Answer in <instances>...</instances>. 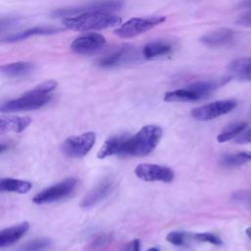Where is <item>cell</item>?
<instances>
[{
    "label": "cell",
    "mask_w": 251,
    "mask_h": 251,
    "mask_svg": "<svg viewBox=\"0 0 251 251\" xmlns=\"http://www.w3.org/2000/svg\"><path fill=\"white\" fill-rule=\"evenodd\" d=\"M57 87L55 80L45 81L36 87L25 92L21 97L3 102L0 106L1 112H19L35 110L45 106L51 99V92Z\"/></svg>",
    "instance_id": "1"
},
{
    "label": "cell",
    "mask_w": 251,
    "mask_h": 251,
    "mask_svg": "<svg viewBox=\"0 0 251 251\" xmlns=\"http://www.w3.org/2000/svg\"><path fill=\"white\" fill-rule=\"evenodd\" d=\"M62 24L70 29L77 31H89L105 29L122 24V18L113 13L92 12L74 17H67Z\"/></svg>",
    "instance_id": "2"
},
{
    "label": "cell",
    "mask_w": 251,
    "mask_h": 251,
    "mask_svg": "<svg viewBox=\"0 0 251 251\" xmlns=\"http://www.w3.org/2000/svg\"><path fill=\"white\" fill-rule=\"evenodd\" d=\"M163 134L159 126L148 125L129 136L125 143L122 155L145 156L151 153L158 145Z\"/></svg>",
    "instance_id": "3"
},
{
    "label": "cell",
    "mask_w": 251,
    "mask_h": 251,
    "mask_svg": "<svg viewBox=\"0 0 251 251\" xmlns=\"http://www.w3.org/2000/svg\"><path fill=\"white\" fill-rule=\"evenodd\" d=\"M220 84L213 80L195 81L184 88L168 91L164 95L166 102H187L197 101L208 97Z\"/></svg>",
    "instance_id": "4"
},
{
    "label": "cell",
    "mask_w": 251,
    "mask_h": 251,
    "mask_svg": "<svg viewBox=\"0 0 251 251\" xmlns=\"http://www.w3.org/2000/svg\"><path fill=\"white\" fill-rule=\"evenodd\" d=\"M77 184V179L75 177L66 178L54 185H51L39 193L33 198L32 202L35 204H46L59 201L71 195Z\"/></svg>",
    "instance_id": "5"
},
{
    "label": "cell",
    "mask_w": 251,
    "mask_h": 251,
    "mask_svg": "<svg viewBox=\"0 0 251 251\" xmlns=\"http://www.w3.org/2000/svg\"><path fill=\"white\" fill-rule=\"evenodd\" d=\"M166 21L163 16L148 18H132L121 25L115 33L123 38H129L139 35Z\"/></svg>",
    "instance_id": "6"
},
{
    "label": "cell",
    "mask_w": 251,
    "mask_h": 251,
    "mask_svg": "<svg viewBox=\"0 0 251 251\" xmlns=\"http://www.w3.org/2000/svg\"><path fill=\"white\" fill-rule=\"evenodd\" d=\"M96 140V135L92 131L84 132L80 135L70 136L61 145V151L71 158H81L92 148Z\"/></svg>",
    "instance_id": "7"
},
{
    "label": "cell",
    "mask_w": 251,
    "mask_h": 251,
    "mask_svg": "<svg viewBox=\"0 0 251 251\" xmlns=\"http://www.w3.org/2000/svg\"><path fill=\"white\" fill-rule=\"evenodd\" d=\"M236 106L237 102L233 99L218 100L194 108L191 111V116L197 121H211L231 112Z\"/></svg>",
    "instance_id": "8"
},
{
    "label": "cell",
    "mask_w": 251,
    "mask_h": 251,
    "mask_svg": "<svg viewBox=\"0 0 251 251\" xmlns=\"http://www.w3.org/2000/svg\"><path fill=\"white\" fill-rule=\"evenodd\" d=\"M124 3L121 1H101V2H92L78 7L59 9L53 12L54 17H63V16H77L84 13L92 12H104L112 13L120 10L123 7Z\"/></svg>",
    "instance_id": "9"
},
{
    "label": "cell",
    "mask_w": 251,
    "mask_h": 251,
    "mask_svg": "<svg viewBox=\"0 0 251 251\" xmlns=\"http://www.w3.org/2000/svg\"><path fill=\"white\" fill-rule=\"evenodd\" d=\"M135 176L144 181L171 182L175 178L172 169L157 164H139L134 169Z\"/></svg>",
    "instance_id": "10"
},
{
    "label": "cell",
    "mask_w": 251,
    "mask_h": 251,
    "mask_svg": "<svg viewBox=\"0 0 251 251\" xmlns=\"http://www.w3.org/2000/svg\"><path fill=\"white\" fill-rule=\"evenodd\" d=\"M105 44L106 39L102 34L90 32L75 38L71 44V49L76 54L88 55L100 51Z\"/></svg>",
    "instance_id": "11"
},
{
    "label": "cell",
    "mask_w": 251,
    "mask_h": 251,
    "mask_svg": "<svg viewBox=\"0 0 251 251\" xmlns=\"http://www.w3.org/2000/svg\"><path fill=\"white\" fill-rule=\"evenodd\" d=\"M114 188V180L111 177L103 178L91 191H89L81 201L82 208H90L105 199Z\"/></svg>",
    "instance_id": "12"
},
{
    "label": "cell",
    "mask_w": 251,
    "mask_h": 251,
    "mask_svg": "<svg viewBox=\"0 0 251 251\" xmlns=\"http://www.w3.org/2000/svg\"><path fill=\"white\" fill-rule=\"evenodd\" d=\"M134 54L133 49L129 45H123L115 48L98 61V65L102 68H114L130 60Z\"/></svg>",
    "instance_id": "13"
},
{
    "label": "cell",
    "mask_w": 251,
    "mask_h": 251,
    "mask_svg": "<svg viewBox=\"0 0 251 251\" xmlns=\"http://www.w3.org/2000/svg\"><path fill=\"white\" fill-rule=\"evenodd\" d=\"M130 135L127 133H121L109 137L101 146L97 153L98 159H104L113 155H122L126 141Z\"/></svg>",
    "instance_id": "14"
},
{
    "label": "cell",
    "mask_w": 251,
    "mask_h": 251,
    "mask_svg": "<svg viewBox=\"0 0 251 251\" xmlns=\"http://www.w3.org/2000/svg\"><path fill=\"white\" fill-rule=\"evenodd\" d=\"M233 36H234V32L232 29L227 27H223V28H218L205 33L200 38V41L207 46L218 47V46H224V45L229 44L232 41Z\"/></svg>",
    "instance_id": "15"
},
{
    "label": "cell",
    "mask_w": 251,
    "mask_h": 251,
    "mask_svg": "<svg viewBox=\"0 0 251 251\" xmlns=\"http://www.w3.org/2000/svg\"><path fill=\"white\" fill-rule=\"evenodd\" d=\"M227 71L238 80L251 81V57H241L231 61L227 65Z\"/></svg>",
    "instance_id": "16"
},
{
    "label": "cell",
    "mask_w": 251,
    "mask_h": 251,
    "mask_svg": "<svg viewBox=\"0 0 251 251\" xmlns=\"http://www.w3.org/2000/svg\"><path fill=\"white\" fill-rule=\"evenodd\" d=\"M59 31H62V28L56 27V26H50V25H40V26H34L28 29H25L24 31L18 32L16 34H11L6 37L2 38V42H18L22 41L27 37H30L32 35H47V34H54Z\"/></svg>",
    "instance_id": "17"
},
{
    "label": "cell",
    "mask_w": 251,
    "mask_h": 251,
    "mask_svg": "<svg viewBox=\"0 0 251 251\" xmlns=\"http://www.w3.org/2000/svg\"><path fill=\"white\" fill-rule=\"evenodd\" d=\"M29 224L24 222L17 226L2 229L0 232V247H7L14 244L27 232Z\"/></svg>",
    "instance_id": "18"
},
{
    "label": "cell",
    "mask_w": 251,
    "mask_h": 251,
    "mask_svg": "<svg viewBox=\"0 0 251 251\" xmlns=\"http://www.w3.org/2000/svg\"><path fill=\"white\" fill-rule=\"evenodd\" d=\"M173 51V44L167 40H155L148 42L142 49V55L145 59H154L168 55Z\"/></svg>",
    "instance_id": "19"
},
{
    "label": "cell",
    "mask_w": 251,
    "mask_h": 251,
    "mask_svg": "<svg viewBox=\"0 0 251 251\" xmlns=\"http://www.w3.org/2000/svg\"><path fill=\"white\" fill-rule=\"evenodd\" d=\"M30 123L31 119L28 117H2L0 119V132H21L25 130Z\"/></svg>",
    "instance_id": "20"
},
{
    "label": "cell",
    "mask_w": 251,
    "mask_h": 251,
    "mask_svg": "<svg viewBox=\"0 0 251 251\" xmlns=\"http://www.w3.org/2000/svg\"><path fill=\"white\" fill-rule=\"evenodd\" d=\"M34 69V66L30 62H15L1 66V72L3 75L10 77H20L29 75Z\"/></svg>",
    "instance_id": "21"
},
{
    "label": "cell",
    "mask_w": 251,
    "mask_h": 251,
    "mask_svg": "<svg viewBox=\"0 0 251 251\" xmlns=\"http://www.w3.org/2000/svg\"><path fill=\"white\" fill-rule=\"evenodd\" d=\"M32 187L31 182L27 180L4 177L0 180V190L2 192H17V193H26Z\"/></svg>",
    "instance_id": "22"
},
{
    "label": "cell",
    "mask_w": 251,
    "mask_h": 251,
    "mask_svg": "<svg viewBox=\"0 0 251 251\" xmlns=\"http://www.w3.org/2000/svg\"><path fill=\"white\" fill-rule=\"evenodd\" d=\"M247 123L240 121L233 123L227 126H226L217 136V140L220 143H224L229 141L231 139L237 138L244 130L247 129Z\"/></svg>",
    "instance_id": "23"
},
{
    "label": "cell",
    "mask_w": 251,
    "mask_h": 251,
    "mask_svg": "<svg viewBox=\"0 0 251 251\" xmlns=\"http://www.w3.org/2000/svg\"><path fill=\"white\" fill-rule=\"evenodd\" d=\"M251 163V151H242L233 154H226L221 157L220 164L226 168H234Z\"/></svg>",
    "instance_id": "24"
},
{
    "label": "cell",
    "mask_w": 251,
    "mask_h": 251,
    "mask_svg": "<svg viewBox=\"0 0 251 251\" xmlns=\"http://www.w3.org/2000/svg\"><path fill=\"white\" fill-rule=\"evenodd\" d=\"M49 238H35L22 246L21 251H43L51 245Z\"/></svg>",
    "instance_id": "25"
},
{
    "label": "cell",
    "mask_w": 251,
    "mask_h": 251,
    "mask_svg": "<svg viewBox=\"0 0 251 251\" xmlns=\"http://www.w3.org/2000/svg\"><path fill=\"white\" fill-rule=\"evenodd\" d=\"M194 237L198 240V241H201V242H208V243H211L213 245H216V246H221L223 244L222 240L220 237H218L217 235L213 234V233H210V232H201V233H196L194 235Z\"/></svg>",
    "instance_id": "26"
},
{
    "label": "cell",
    "mask_w": 251,
    "mask_h": 251,
    "mask_svg": "<svg viewBox=\"0 0 251 251\" xmlns=\"http://www.w3.org/2000/svg\"><path fill=\"white\" fill-rule=\"evenodd\" d=\"M185 236L183 231H172L167 235V240L176 246H182L185 242Z\"/></svg>",
    "instance_id": "27"
},
{
    "label": "cell",
    "mask_w": 251,
    "mask_h": 251,
    "mask_svg": "<svg viewBox=\"0 0 251 251\" xmlns=\"http://www.w3.org/2000/svg\"><path fill=\"white\" fill-rule=\"evenodd\" d=\"M231 199L236 202L245 203L251 206V190H239L235 191L231 195Z\"/></svg>",
    "instance_id": "28"
},
{
    "label": "cell",
    "mask_w": 251,
    "mask_h": 251,
    "mask_svg": "<svg viewBox=\"0 0 251 251\" xmlns=\"http://www.w3.org/2000/svg\"><path fill=\"white\" fill-rule=\"evenodd\" d=\"M112 240V235L109 233H104L100 234L97 236L91 243V248L92 249H100L106 246L110 241Z\"/></svg>",
    "instance_id": "29"
},
{
    "label": "cell",
    "mask_w": 251,
    "mask_h": 251,
    "mask_svg": "<svg viewBox=\"0 0 251 251\" xmlns=\"http://www.w3.org/2000/svg\"><path fill=\"white\" fill-rule=\"evenodd\" d=\"M236 144H248L251 143V127L244 130L237 138L234 139Z\"/></svg>",
    "instance_id": "30"
},
{
    "label": "cell",
    "mask_w": 251,
    "mask_h": 251,
    "mask_svg": "<svg viewBox=\"0 0 251 251\" xmlns=\"http://www.w3.org/2000/svg\"><path fill=\"white\" fill-rule=\"evenodd\" d=\"M235 23L242 26L251 27V12L249 11L247 13H244V14L238 16Z\"/></svg>",
    "instance_id": "31"
},
{
    "label": "cell",
    "mask_w": 251,
    "mask_h": 251,
    "mask_svg": "<svg viewBox=\"0 0 251 251\" xmlns=\"http://www.w3.org/2000/svg\"><path fill=\"white\" fill-rule=\"evenodd\" d=\"M140 250V242L138 239H134L126 244L122 251H139Z\"/></svg>",
    "instance_id": "32"
},
{
    "label": "cell",
    "mask_w": 251,
    "mask_h": 251,
    "mask_svg": "<svg viewBox=\"0 0 251 251\" xmlns=\"http://www.w3.org/2000/svg\"><path fill=\"white\" fill-rule=\"evenodd\" d=\"M239 6L242 8V9H246V10H250L251 12V1H248V2H242L239 4Z\"/></svg>",
    "instance_id": "33"
},
{
    "label": "cell",
    "mask_w": 251,
    "mask_h": 251,
    "mask_svg": "<svg viewBox=\"0 0 251 251\" xmlns=\"http://www.w3.org/2000/svg\"><path fill=\"white\" fill-rule=\"evenodd\" d=\"M8 149V145H6L5 143H1V147H0V152L1 153H4L5 150Z\"/></svg>",
    "instance_id": "34"
},
{
    "label": "cell",
    "mask_w": 251,
    "mask_h": 251,
    "mask_svg": "<svg viewBox=\"0 0 251 251\" xmlns=\"http://www.w3.org/2000/svg\"><path fill=\"white\" fill-rule=\"evenodd\" d=\"M245 232H246L247 236H248L249 238H251V226L247 227V228H246V230H245Z\"/></svg>",
    "instance_id": "35"
},
{
    "label": "cell",
    "mask_w": 251,
    "mask_h": 251,
    "mask_svg": "<svg viewBox=\"0 0 251 251\" xmlns=\"http://www.w3.org/2000/svg\"><path fill=\"white\" fill-rule=\"evenodd\" d=\"M147 251H160V249L157 247H152V248H149Z\"/></svg>",
    "instance_id": "36"
}]
</instances>
